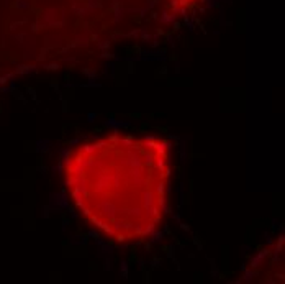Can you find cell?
<instances>
[{
	"label": "cell",
	"mask_w": 285,
	"mask_h": 284,
	"mask_svg": "<svg viewBox=\"0 0 285 284\" xmlns=\"http://www.w3.org/2000/svg\"><path fill=\"white\" fill-rule=\"evenodd\" d=\"M67 184L92 223L120 242L161 220L169 174L166 148L146 138H100L67 156Z\"/></svg>",
	"instance_id": "cell-1"
}]
</instances>
